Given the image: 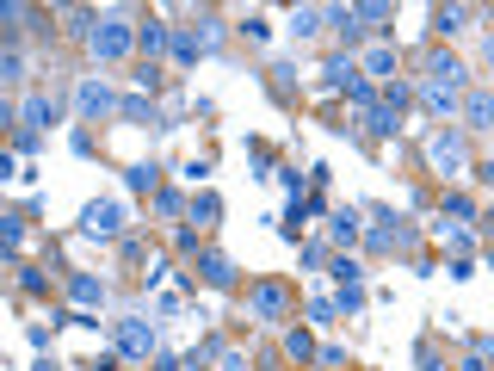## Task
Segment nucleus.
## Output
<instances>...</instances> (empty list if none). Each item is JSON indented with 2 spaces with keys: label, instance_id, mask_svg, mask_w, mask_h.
<instances>
[{
  "label": "nucleus",
  "instance_id": "f257e3e1",
  "mask_svg": "<svg viewBox=\"0 0 494 371\" xmlns=\"http://www.w3.org/2000/svg\"><path fill=\"white\" fill-rule=\"evenodd\" d=\"M87 50H93V62H130V56H136V19H130L124 6L100 12V25H93Z\"/></svg>",
  "mask_w": 494,
  "mask_h": 371
},
{
  "label": "nucleus",
  "instance_id": "f03ea898",
  "mask_svg": "<svg viewBox=\"0 0 494 371\" xmlns=\"http://www.w3.org/2000/svg\"><path fill=\"white\" fill-rule=\"evenodd\" d=\"M426 167L445 173V180H470L476 161H470V142L464 130H426Z\"/></svg>",
  "mask_w": 494,
  "mask_h": 371
},
{
  "label": "nucleus",
  "instance_id": "7ed1b4c3",
  "mask_svg": "<svg viewBox=\"0 0 494 371\" xmlns=\"http://www.w3.org/2000/svg\"><path fill=\"white\" fill-rule=\"evenodd\" d=\"M242 303H247V322H266V328H291V310H297V297L278 278H253Z\"/></svg>",
  "mask_w": 494,
  "mask_h": 371
},
{
  "label": "nucleus",
  "instance_id": "20e7f679",
  "mask_svg": "<svg viewBox=\"0 0 494 371\" xmlns=\"http://www.w3.org/2000/svg\"><path fill=\"white\" fill-rule=\"evenodd\" d=\"M112 347H118V359H155V328L142 322V316H118L112 322Z\"/></svg>",
  "mask_w": 494,
  "mask_h": 371
},
{
  "label": "nucleus",
  "instance_id": "39448f33",
  "mask_svg": "<svg viewBox=\"0 0 494 371\" xmlns=\"http://www.w3.org/2000/svg\"><path fill=\"white\" fill-rule=\"evenodd\" d=\"M395 69H402V50H395L389 37H370L365 56H359V75H365L370 87H389V81H395Z\"/></svg>",
  "mask_w": 494,
  "mask_h": 371
},
{
  "label": "nucleus",
  "instance_id": "423d86ee",
  "mask_svg": "<svg viewBox=\"0 0 494 371\" xmlns=\"http://www.w3.org/2000/svg\"><path fill=\"white\" fill-rule=\"evenodd\" d=\"M75 112H81V118H118L124 100L106 87V81H100V75H87V81L75 87Z\"/></svg>",
  "mask_w": 494,
  "mask_h": 371
},
{
  "label": "nucleus",
  "instance_id": "0eeeda50",
  "mask_svg": "<svg viewBox=\"0 0 494 371\" xmlns=\"http://www.w3.org/2000/svg\"><path fill=\"white\" fill-rule=\"evenodd\" d=\"M81 230H87L93 242H118L124 236V205L118 198H93V205L81 211Z\"/></svg>",
  "mask_w": 494,
  "mask_h": 371
},
{
  "label": "nucleus",
  "instance_id": "6e6552de",
  "mask_svg": "<svg viewBox=\"0 0 494 371\" xmlns=\"http://www.w3.org/2000/svg\"><path fill=\"white\" fill-rule=\"evenodd\" d=\"M377 217H383V211H377ZM365 247H370V254H408V247H414V230L383 217V223H370V230H365Z\"/></svg>",
  "mask_w": 494,
  "mask_h": 371
},
{
  "label": "nucleus",
  "instance_id": "1a4fd4ad",
  "mask_svg": "<svg viewBox=\"0 0 494 371\" xmlns=\"http://www.w3.org/2000/svg\"><path fill=\"white\" fill-rule=\"evenodd\" d=\"M136 50H142V62L173 56V25H167V19H142V25H136Z\"/></svg>",
  "mask_w": 494,
  "mask_h": 371
},
{
  "label": "nucleus",
  "instance_id": "9d476101",
  "mask_svg": "<svg viewBox=\"0 0 494 371\" xmlns=\"http://www.w3.org/2000/svg\"><path fill=\"white\" fill-rule=\"evenodd\" d=\"M426 81H439V87H451V93H470V69H464L458 56H445V50L426 56Z\"/></svg>",
  "mask_w": 494,
  "mask_h": 371
},
{
  "label": "nucleus",
  "instance_id": "9b49d317",
  "mask_svg": "<svg viewBox=\"0 0 494 371\" xmlns=\"http://www.w3.org/2000/svg\"><path fill=\"white\" fill-rule=\"evenodd\" d=\"M328 31L347 44V50H359L365 44V25H359V6L353 0H340V6H328Z\"/></svg>",
  "mask_w": 494,
  "mask_h": 371
},
{
  "label": "nucleus",
  "instance_id": "f8f14e48",
  "mask_svg": "<svg viewBox=\"0 0 494 371\" xmlns=\"http://www.w3.org/2000/svg\"><path fill=\"white\" fill-rule=\"evenodd\" d=\"M359 81H365V75H359L353 56H328V62H322V93H353Z\"/></svg>",
  "mask_w": 494,
  "mask_h": 371
},
{
  "label": "nucleus",
  "instance_id": "ddd939ff",
  "mask_svg": "<svg viewBox=\"0 0 494 371\" xmlns=\"http://www.w3.org/2000/svg\"><path fill=\"white\" fill-rule=\"evenodd\" d=\"M198 278H204L211 291H229V285H235V260H229L223 247H204V254H198Z\"/></svg>",
  "mask_w": 494,
  "mask_h": 371
},
{
  "label": "nucleus",
  "instance_id": "4468645a",
  "mask_svg": "<svg viewBox=\"0 0 494 371\" xmlns=\"http://www.w3.org/2000/svg\"><path fill=\"white\" fill-rule=\"evenodd\" d=\"M420 106H426L433 118H458V112H464V93H451V87H439V81L420 75Z\"/></svg>",
  "mask_w": 494,
  "mask_h": 371
},
{
  "label": "nucleus",
  "instance_id": "2eb2a0df",
  "mask_svg": "<svg viewBox=\"0 0 494 371\" xmlns=\"http://www.w3.org/2000/svg\"><path fill=\"white\" fill-rule=\"evenodd\" d=\"M458 118L470 124V130H494V87H470L464 93V112Z\"/></svg>",
  "mask_w": 494,
  "mask_h": 371
},
{
  "label": "nucleus",
  "instance_id": "dca6fc26",
  "mask_svg": "<svg viewBox=\"0 0 494 371\" xmlns=\"http://www.w3.org/2000/svg\"><path fill=\"white\" fill-rule=\"evenodd\" d=\"M50 118H56V100H50L44 87H31V93L19 100V130H44Z\"/></svg>",
  "mask_w": 494,
  "mask_h": 371
},
{
  "label": "nucleus",
  "instance_id": "f3484780",
  "mask_svg": "<svg viewBox=\"0 0 494 371\" xmlns=\"http://www.w3.org/2000/svg\"><path fill=\"white\" fill-rule=\"evenodd\" d=\"M68 297H75V310H106V278H93V272H68Z\"/></svg>",
  "mask_w": 494,
  "mask_h": 371
},
{
  "label": "nucleus",
  "instance_id": "a211bd4d",
  "mask_svg": "<svg viewBox=\"0 0 494 371\" xmlns=\"http://www.w3.org/2000/svg\"><path fill=\"white\" fill-rule=\"evenodd\" d=\"M328 31V6H297L291 12V37L297 44H309V37H322Z\"/></svg>",
  "mask_w": 494,
  "mask_h": 371
},
{
  "label": "nucleus",
  "instance_id": "6ab92c4d",
  "mask_svg": "<svg viewBox=\"0 0 494 371\" xmlns=\"http://www.w3.org/2000/svg\"><path fill=\"white\" fill-rule=\"evenodd\" d=\"M328 236H334V247L347 254L353 242H365V223H359V211H334L328 217Z\"/></svg>",
  "mask_w": 494,
  "mask_h": 371
},
{
  "label": "nucleus",
  "instance_id": "aec40b11",
  "mask_svg": "<svg viewBox=\"0 0 494 371\" xmlns=\"http://www.w3.org/2000/svg\"><path fill=\"white\" fill-rule=\"evenodd\" d=\"M315 353H322V347L309 341V328H303V322H291V328H284V359H291V366H309Z\"/></svg>",
  "mask_w": 494,
  "mask_h": 371
},
{
  "label": "nucleus",
  "instance_id": "412c9836",
  "mask_svg": "<svg viewBox=\"0 0 494 371\" xmlns=\"http://www.w3.org/2000/svg\"><path fill=\"white\" fill-rule=\"evenodd\" d=\"M389 19H395L389 0H365V6H359V25H365L370 37H389Z\"/></svg>",
  "mask_w": 494,
  "mask_h": 371
},
{
  "label": "nucleus",
  "instance_id": "4be33fe9",
  "mask_svg": "<svg viewBox=\"0 0 494 371\" xmlns=\"http://www.w3.org/2000/svg\"><path fill=\"white\" fill-rule=\"evenodd\" d=\"M470 19H476V6H458V0H451V6H433V31H445V37L464 31Z\"/></svg>",
  "mask_w": 494,
  "mask_h": 371
},
{
  "label": "nucleus",
  "instance_id": "5701e85b",
  "mask_svg": "<svg viewBox=\"0 0 494 371\" xmlns=\"http://www.w3.org/2000/svg\"><path fill=\"white\" fill-rule=\"evenodd\" d=\"M186 217H192V223H198V230H217V223H223V198H217V192H198V198H192V211H186Z\"/></svg>",
  "mask_w": 494,
  "mask_h": 371
},
{
  "label": "nucleus",
  "instance_id": "b1692460",
  "mask_svg": "<svg viewBox=\"0 0 494 371\" xmlns=\"http://www.w3.org/2000/svg\"><path fill=\"white\" fill-rule=\"evenodd\" d=\"M192 37L204 44V56H211V50H223V19H217V12H198V25H192Z\"/></svg>",
  "mask_w": 494,
  "mask_h": 371
},
{
  "label": "nucleus",
  "instance_id": "393cba45",
  "mask_svg": "<svg viewBox=\"0 0 494 371\" xmlns=\"http://www.w3.org/2000/svg\"><path fill=\"white\" fill-rule=\"evenodd\" d=\"M445 217H451V230H470V223H476V198H464V192H445Z\"/></svg>",
  "mask_w": 494,
  "mask_h": 371
},
{
  "label": "nucleus",
  "instance_id": "a878e982",
  "mask_svg": "<svg viewBox=\"0 0 494 371\" xmlns=\"http://www.w3.org/2000/svg\"><path fill=\"white\" fill-rule=\"evenodd\" d=\"M365 130H370V136H383V142H389V136H402V112H395V106H377V112L365 118Z\"/></svg>",
  "mask_w": 494,
  "mask_h": 371
},
{
  "label": "nucleus",
  "instance_id": "bb28decb",
  "mask_svg": "<svg viewBox=\"0 0 494 371\" xmlns=\"http://www.w3.org/2000/svg\"><path fill=\"white\" fill-rule=\"evenodd\" d=\"M124 180H130V192H161V167H155V161H136Z\"/></svg>",
  "mask_w": 494,
  "mask_h": 371
},
{
  "label": "nucleus",
  "instance_id": "cd10ccee",
  "mask_svg": "<svg viewBox=\"0 0 494 371\" xmlns=\"http://www.w3.org/2000/svg\"><path fill=\"white\" fill-rule=\"evenodd\" d=\"M328 272H334V285H365V266H359L353 254H334V260H328Z\"/></svg>",
  "mask_w": 494,
  "mask_h": 371
},
{
  "label": "nucleus",
  "instance_id": "c85d7f7f",
  "mask_svg": "<svg viewBox=\"0 0 494 371\" xmlns=\"http://www.w3.org/2000/svg\"><path fill=\"white\" fill-rule=\"evenodd\" d=\"M198 56H204V44H198L192 31H173V62H179V69H192Z\"/></svg>",
  "mask_w": 494,
  "mask_h": 371
},
{
  "label": "nucleus",
  "instance_id": "c756f323",
  "mask_svg": "<svg viewBox=\"0 0 494 371\" xmlns=\"http://www.w3.org/2000/svg\"><path fill=\"white\" fill-rule=\"evenodd\" d=\"M155 211H161V217H186V211H192V198H186V192H173V186H161V192H155Z\"/></svg>",
  "mask_w": 494,
  "mask_h": 371
},
{
  "label": "nucleus",
  "instance_id": "7c9ffc66",
  "mask_svg": "<svg viewBox=\"0 0 494 371\" xmlns=\"http://www.w3.org/2000/svg\"><path fill=\"white\" fill-rule=\"evenodd\" d=\"M0 81H25V50H19V44L0 50Z\"/></svg>",
  "mask_w": 494,
  "mask_h": 371
},
{
  "label": "nucleus",
  "instance_id": "2f4dec72",
  "mask_svg": "<svg viewBox=\"0 0 494 371\" xmlns=\"http://www.w3.org/2000/svg\"><path fill=\"white\" fill-rule=\"evenodd\" d=\"M118 118H130V124H142V118H148V124H155V106H148V93H130ZM155 130H161V124H155Z\"/></svg>",
  "mask_w": 494,
  "mask_h": 371
},
{
  "label": "nucleus",
  "instance_id": "473e14b6",
  "mask_svg": "<svg viewBox=\"0 0 494 371\" xmlns=\"http://www.w3.org/2000/svg\"><path fill=\"white\" fill-rule=\"evenodd\" d=\"M291 87H297V69H291V62H272V93L291 100Z\"/></svg>",
  "mask_w": 494,
  "mask_h": 371
},
{
  "label": "nucleus",
  "instance_id": "72a5a7b5",
  "mask_svg": "<svg viewBox=\"0 0 494 371\" xmlns=\"http://www.w3.org/2000/svg\"><path fill=\"white\" fill-rule=\"evenodd\" d=\"M19 291H25V297H44V291H50V278H44L37 266H19Z\"/></svg>",
  "mask_w": 494,
  "mask_h": 371
},
{
  "label": "nucleus",
  "instance_id": "f704fd0d",
  "mask_svg": "<svg viewBox=\"0 0 494 371\" xmlns=\"http://www.w3.org/2000/svg\"><path fill=\"white\" fill-rule=\"evenodd\" d=\"M334 303H340V316L365 310V285H340V291H334Z\"/></svg>",
  "mask_w": 494,
  "mask_h": 371
},
{
  "label": "nucleus",
  "instance_id": "c9c22d12",
  "mask_svg": "<svg viewBox=\"0 0 494 371\" xmlns=\"http://www.w3.org/2000/svg\"><path fill=\"white\" fill-rule=\"evenodd\" d=\"M242 37H247V44H266V37H272V25H266L259 12H247V19H242Z\"/></svg>",
  "mask_w": 494,
  "mask_h": 371
},
{
  "label": "nucleus",
  "instance_id": "e433bc0d",
  "mask_svg": "<svg viewBox=\"0 0 494 371\" xmlns=\"http://www.w3.org/2000/svg\"><path fill=\"white\" fill-rule=\"evenodd\" d=\"M136 87L155 100V93H161V69H155V62H142V69H136Z\"/></svg>",
  "mask_w": 494,
  "mask_h": 371
},
{
  "label": "nucleus",
  "instance_id": "4c0bfd02",
  "mask_svg": "<svg viewBox=\"0 0 494 371\" xmlns=\"http://www.w3.org/2000/svg\"><path fill=\"white\" fill-rule=\"evenodd\" d=\"M334 316H340L334 297H315V303H309V322H334Z\"/></svg>",
  "mask_w": 494,
  "mask_h": 371
},
{
  "label": "nucleus",
  "instance_id": "58836bf2",
  "mask_svg": "<svg viewBox=\"0 0 494 371\" xmlns=\"http://www.w3.org/2000/svg\"><path fill=\"white\" fill-rule=\"evenodd\" d=\"M0 236H6V254H19V236H25V223H19V217H0Z\"/></svg>",
  "mask_w": 494,
  "mask_h": 371
},
{
  "label": "nucleus",
  "instance_id": "ea45409f",
  "mask_svg": "<svg viewBox=\"0 0 494 371\" xmlns=\"http://www.w3.org/2000/svg\"><path fill=\"white\" fill-rule=\"evenodd\" d=\"M383 106H395V112H408V87H402V81H389V87H383Z\"/></svg>",
  "mask_w": 494,
  "mask_h": 371
},
{
  "label": "nucleus",
  "instance_id": "a19ab883",
  "mask_svg": "<svg viewBox=\"0 0 494 371\" xmlns=\"http://www.w3.org/2000/svg\"><path fill=\"white\" fill-rule=\"evenodd\" d=\"M303 266H309V272H322V266H328V247L309 242V247H303Z\"/></svg>",
  "mask_w": 494,
  "mask_h": 371
},
{
  "label": "nucleus",
  "instance_id": "79ce46f5",
  "mask_svg": "<svg viewBox=\"0 0 494 371\" xmlns=\"http://www.w3.org/2000/svg\"><path fill=\"white\" fill-rule=\"evenodd\" d=\"M445 242H451V254H458V260H464V254H470V247H476V236H470V230H451V236H445Z\"/></svg>",
  "mask_w": 494,
  "mask_h": 371
},
{
  "label": "nucleus",
  "instance_id": "37998d69",
  "mask_svg": "<svg viewBox=\"0 0 494 371\" xmlns=\"http://www.w3.org/2000/svg\"><path fill=\"white\" fill-rule=\"evenodd\" d=\"M217 366H223V371H247V359H242V347H223V353H217Z\"/></svg>",
  "mask_w": 494,
  "mask_h": 371
},
{
  "label": "nucleus",
  "instance_id": "c03bdc74",
  "mask_svg": "<svg viewBox=\"0 0 494 371\" xmlns=\"http://www.w3.org/2000/svg\"><path fill=\"white\" fill-rule=\"evenodd\" d=\"M0 19H6V25H12V31H19V25H25V19H31V6H25V0H12V6H6V12H0Z\"/></svg>",
  "mask_w": 494,
  "mask_h": 371
},
{
  "label": "nucleus",
  "instance_id": "a18cd8bd",
  "mask_svg": "<svg viewBox=\"0 0 494 371\" xmlns=\"http://www.w3.org/2000/svg\"><path fill=\"white\" fill-rule=\"evenodd\" d=\"M173 247H179V254H204V247H198V230H179V236H173Z\"/></svg>",
  "mask_w": 494,
  "mask_h": 371
},
{
  "label": "nucleus",
  "instance_id": "49530a36",
  "mask_svg": "<svg viewBox=\"0 0 494 371\" xmlns=\"http://www.w3.org/2000/svg\"><path fill=\"white\" fill-rule=\"evenodd\" d=\"M458 371H494V366L482 359V353H464V366H458Z\"/></svg>",
  "mask_w": 494,
  "mask_h": 371
},
{
  "label": "nucleus",
  "instance_id": "de8ad7c7",
  "mask_svg": "<svg viewBox=\"0 0 494 371\" xmlns=\"http://www.w3.org/2000/svg\"><path fill=\"white\" fill-rule=\"evenodd\" d=\"M476 180H482V186H494V161H482V167H476Z\"/></svg>",
  "mask_w": 494,
  "mask_h": 371
},
{
  "label": "nucleus",
  "instance_id": "09e8293b",
  "mask_svg": "<svg viewBox=\"0 0 494 371\" xmlns=\"http://www.w3.org/2000/svg\"><path fill=\"white\" fill-rule=\"evenodd\" d=\"M482 62H489V69H494V31H489V37H482Z\"/></svg>",
  "mask_w": 494,
  "mask_h": 371
},
{
  "label": "nucleus",
  "instance_id": "8fccbe9b",
  "mask_svg": "<svg viewBox=\"0 0 494 371\" xmlns=\"http://www.w3.org/2000/svg\"><path fill=\"white\" fill-rule=\"evenodd\" d=\"M87 371H118V359H93V366H87Z\"/></svg>",
  "mask_w": 494,
  "mask_h": 371
},
{
  "label": "nucleus",
  "instance_id": "3c124183",
  "mask_svg": "<svg viewBox=\"0 0 494 371\" xmlns=\"http://www.w3.org/2000/svg\"><path fill=\"white\" fill-rule=\"evenodd\" d=\"M186 371H211V366H204V359H186Z\"/></svg>",
  "mask_w": 494,
  "mask_h": 371
},
{
  "label": "nucleus",
  "instance_id": "603ef678",
  "mask_svg": "<svg viewBox=\"0 0 494 371\" xmlns=\"http://www.w3.org/2000/svg\"><path fill=\"white\" fill-rule=\"evenodd\" d=\"M31 371H56V366H50V359H44V366H31Z\"/></svg>",
  "mask_w": 494,
  "mask_h": 371
},
{
  "label": "nucleus",
  "instance_id": "864d4df0",
  "mask_svg": "<svg viewBox=\"0 0 494 371\" xmlns=\"http://www.w3.org/2000/svg\"><path fill=\"white\" fill-rule=\"evenodd\" d=\"M489 266H494V236H489Z\"/></svg>",
  "mask_w": 494,
  "mask_h": 371
}]
</instances>
